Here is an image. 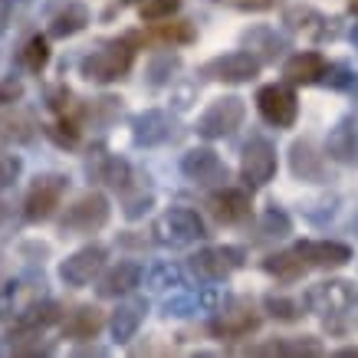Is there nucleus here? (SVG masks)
<instances>
[{"label": "nucleus", "instance_id": "4c0bfd02", "mask_svg": "<svg viewBox=\"0 0 358 358\" xmlns=\"http://www.w3.org/2000/svg\"><path fill=\"white\" fill-rule=\"evenodd\" d=\"M289 234H293V220H289V214L280 210L276 204L266 207V210H263V217H260V237L282 240V237H289Z\"/></svg>", "mask_w": 358, "mask_h": 358}, {"label": "nucleus", "instance_id": "603ef678", "mask_svg": "<svg viewBox=\"0 0 358 358\" xmlns=\"http://www.w3.org/2000/svg\"><path fill=\"white\" fill-rule=\"evenodd\" d=\"M125 3H138V0H125Z\"/></svg>", "mask_w": 358, "mask_h": 358}, {"label": "nucleus", "instance_id": "a878e982", "mask_svg": "<svg viewBox=\"0 0 358 358\" xmlns=\"http://www.w3.org/2000/svg\"><path fill=\"white\" fill-rule=\"evenodd\" d=\"M326 66L329 63L319 53L306 50V53H293L289 59H286V66H282V76H286V83H293V86H313V83H319V79H322Z\"/></svg>", "mask_w": 358, "mask_h": 358}, {"label": "nucleus", "instance_id": "4468645a", "mask_svg": "<svg viewBox=\"0 0 358 358\" xmlns=\"http://www.w3.org/2000/svg\"><path fill=\"white\" fill-rule=\"evenodd\" d=\"M207 210L210 217L217 220L220 227H237V224H247L250 214H253V204H250V194L240 191V187H220L207 197Z\"/></svg>", "mask_w": 358, "mask_h": 358}, {"label": "nucleus", "instance_id": "412c9836", "mask_svg": "<svg viewBox=\"0 0 358 358\" xmlns=\"http://www.w3.org/2000/svg\"><path fill=\"white\" fill-rule=\"evenodd\" d=\"M135 43H152V46H185L197 40V30L191 20H155L148 33H129Z\"/></svg>", "mask_w": 358, "mask_h": 358}, {"label": "nucleus", "instance_id": "a19ab883", "mask_svg": "<svg viewBox=\"0 0 358 358\" xmlns=\"http://www.w3.org/2000/svg\"><path fill=\"white\" fill-rule=\"evenodd\" d=\"M181 0H138V17L145 23H155V20H168L171 13H178Z\"/></svg>", "mask_w": 358, "mask_h": 358}, {"label": "nucleus", "instance_id": "7ed1b4c3", "mask_svg": "<svg viewBox=\"0 0 358 358\" xmlns=\"http://www.w3.org/2000/svg\"><path fill=\"white\" fill-rule=\"evenodd\" d=\"M309 313H319L322 319L332 315H352L358 306V286L352 280H326L309 286L303 296Z\"/></svg>", "mask_w": 358, "mask_h": 358}, {"label": "nucleus", "instance_id": "bb28decb", "mask_svg": "<svg viewBox=\"0 0 358 358\" xmlns=\"http://www.w3.org/2000/svg\"><path fill=\"white\" fill-rule=\"evenodd\" d=\"M89 174L96 178L99 185L112 187V191H119V194L131 185V178H135L131 164L122 162V158H112V155H99L96 162H89Z\"/></svg>", "mask_w": 358, "mask_h": 358}, {"label": "nucleus", "instance_id": "473e14b6", "mask_svg": "<svg viewBox=\"0 0 358 358\" xmlns=\"http://www.w3.org/2000/svg\"><path fill=\"white\" fill-rule=\"evenodd\" d=\"M13 355H53L56 345L43 342V329H17L10 336Z\"/></svg>", "mask_w": 358, "mask_h": 358}, {"label": "nucleus", "instance_id": "c756f323", "mask_svg": "<svg viewBox=\"0 0 358 358\" xmlns=\"http://www.w3.org/2000/svg\"><path fill=\"white\" fill-rule=\"evenodd\" d=\"M263 270L282 282H293V280H303V273L309 270V263H306L303 253L293 247V250H282V253H270V257L263 260Z\"/></svg>", "mask_w": 358, "mask_h": 358}, {"label": "nucleus", "instance_id": "9d476101", "mask_svg": "<svg viewBox=\"0 0 358 358\" xmlns=\"http://www.w3.org/2000/svg\"><path fill=\"white\" fill-rule=\"evenodd\" d=\"M273 174H276V148L263 135H253V138L243 145V158H240V178L250 191L270 185Z\"/></svg>", "mask_w": 358, "mask_h": 358}, {"label": "nucleus", "instance_id": "393cba45", "mask_svg": "<svg viewBox=\"0 0 358 358\" xmlns=\"http://www.w3.org/2000/svg\"><path fill=\"white\" fill-rule=\"evenodd\" d=\"M86 23H89L86 3L83 0H63L53 10V17H50V36L53 40H69V36L86 30Z\"/></svg>", "mask_w": 358, "mask_h": 358}, {"label": "nucleus", "instance_id": "37998d69", "mask_svg": "<svg viewBox=\"0 0 358 358\" xmlns=\"http://www.w3.org/2000/svg\"><path fill=\"white\" fill-rule=\"evenodd\" d=\"M20 171H23L20 155H0V191L10 187L13 181L20 178Z\"/></svg>", "mask_w": 358, "mask_h": 358}, {"label": "nucleus", "instance_id": "f8f14e48", "mask_svg": "<svg viewBox=\"0 0 358 358\" xmlns=\"http://www.w3.org/2000/svg\"><path fill=\"white\" fill-rule=\"evenodd\" d=\"M257 109H260L263 122H270L273 129H289L299 115V102L289 86H260L257 92Z\"/></svg>", "mask_w": 358, "mask_h": 358}, {"label": "nucleus", "instance_id": "09e8293b", "mask_svg": "<svg viewBox=\"0 0 358 358\" xmlns=\"http://www.w3.org/2000/svg\"><path fill=\"white\" fill-rule=\"evenodd\" d=\"M7 214H10V210H7V201H0V224L7 220Z\"/></svg>", "mask_w": 358, "mask_h": 358}, {"label": "nucleus", "instance_id": "f3484780", "mask_svg": "<svg viewBox=\"0 0 358 358\" xmlns=\"http://www.w3.org/2000/svg\"><path fill=\"white\" fill-rule=\"evenodd\" d=\"M326 155L329 162L345 164V168H358V119L355 115H342L336 122V129L326 138Z\"/></svg>", "mask_w": 358, "mask_h": 358}, {"label": "nucleus", "instance_id": "f03ea898", "mask_svg": "<svg viewBox=\"0 0 358 358\" xmlns=\"http://www.w3.org/2000/svg\"><path fill=\"white\" fill-rule=\"evenodd\" d=\"M260 322H263V315L257 313L253 299H243V296H227V299H224V306H217V309H214V319L207 322V329H210V336L234 342V338L253 336V332L260 329Z\"/></svg>", "mask_w": 358, "mask_h": 358}, {"label": "nucleus", "instance_id": "49530a36", "mask_svg": "<svg viewBox=\"0 0 358 358\" xmlns=\"http://www.w3.org/2000/svg\"><path fill=\"white\" fill-rule=\"evenodd\" d=\"M194 96H197V86L194 83H187L181 92H171V102H174V109L178 112H185V109H191V102H194Z\"/></svg>", "mask_w": 358, "mask_h": 358}, {"label": "nucleus", "instance_id": "c85d7f7f", "mask_svg": "<svg viewBox=\"0 0 358 358\" xmlns=\"http://www.w3.org/2000/svg\"><path fill=\"white\" fill-rule=\"evenodd\" d=\"M253 355H293V358H319L326 355V348L315 336H296V338H280V342H266V345L250 348Z\"/></svg>", "mask_w": 358, "mask_h": 358}, {"label": "nucleus", "instance_id": "dca6fc26", "mask_svg": "<svg viewBox=\"0 0 358 358\" xmlns=\"http://www.w3.org/2000/svg\"><path fill=\"white\" fill-rule=\"evenodd\" d=\"M181 174L187 181H194L201 187H210V185H224L227 181V164L217 158L214 148H191V152L181 158Z\"/></svg>", "mask_w": 358, "mask_h": 358}, {"label": "nucleus", "instance_id": "ddd939ff", "mask_svg": "<svg viewBox=\"0 0 358 358\" xmlns=\"http://www.w3.org/2000/svg\"><path fill=\"white\" fill-rule=\"evenodd\" d=\"M289 171H293L296 181H309V185L332 181V178H329L326 155L315 148L313 138H296L293 145H289Z\"/></svg>", "mask_w": 358, "mask_h": 358}, {"label": "nucleus", "instance_id": "cd10ccee", "mask_svg": "<svg viewBox=\"0 0 358 358\" xmlns=\"http://www.w3.org/2000/svg\"><path fill=\"white\" fill-rule=\"evenodd\" d=\"M36 131H40V125L30 112H0V148L3 145H27V141L36 138Z\"/></svg>", "mask_w": 358, "mask_h": 358}, {"label": "nucleus", "instance_id": "de8ad7c7", "mask_svg": "<svg viewBox=\"0 0 358 358\" xmlns=\"http://www.w3.org/2000/svg\"><path fill=\"white\" fill-rule=\"evenodd\" d=\"M336 355H338V358H358V345H345V348H338Z\"/></svg>", "mask_w": 358, "mask_h": 358}, {"label": "nucleus", "instance_id": "b1692460", "mask_svg": "<svg viewBox=\"0 0 358 358\" xmlns=\"http://www.w3.org/2000/svg\"><path fill=\"white\" fill-rule=\"evenodd\" d=\"M102 326H106L102 309L86 303V306H76V309L63 319V336L73 338V342H92V338L102 332Z\"/></svg>", "mask_w": 358, "mask_h": 358}, {"label": "nucleus", "instance_id": "5701e85b", "mask_svg": "<svg viewBox=\"0 0 358 358\" xmlns=\"http://www.w3.org/2000/svg\"><path fill=\"white\" fill-rule=\"evenodd\" d=\"M145 313H148V299H145V296H131V299L119 303L109 319L112 338H115V342H131L135 332H138V326L145 322Z\"/></svg>", "mask_w": 358, "mask_h": 358}, {"label": "nucleus", "instance_id": "c9c22d12", "mask_svg": "<svg viewBox=\"0 0 358 358\" xmlns=\"http://www.w3.org/2000/svg\"><path fill=\"white\" fill-rule=\"evenodd\" d=\"M178 69H181V56H174V53L155 56L152 63H148V69H145V83H148L152 89H162V86L171 83Z\"/></svg>", "mask_w": 358, "mask_h": 358}, {"label": "nucleus", "instance_id": "e433bc0d", "mask_svg": "<svg viewBox=\"0 0 358 358\" xmlns=\"http://www.w3.org/2000/svg\"><path fill=\"white\" fill-rule=\"evenodd\" d=\"M263 306H266V313L276 319V322H299L306 315V303H299V299H293V296H276L270 293L266 299H263Z\"/></svg>", "mask_w": 358, "mask_h": 358}, {"label": "nucleus", "instance_id": "a211bd4d", "mask_svg": "<svg viewBox=\"0 0 358 358\" xmlns=\"http://www.w3.org/2000/svg\"><path fill=\"white\" fill-rule=\"evenodd\" d=\"M296 250L303 253L309 270H338V266L352 263V247L338 243V240H303V243H296Z\"/></svg>", "mask_w": 358, "mask_h": 358}, {"label": "nucleus", "instance_id": "8fccbe9b", "mask_svg": "<svg viewBox=\"0 0 358 358\" xmlns=\"http://www.w3.org/2000/svg\"><path fill=\"white\" fill-rule=\"evenodd\" d=\"M348 10H352V13L358 17V0H348Z\"/></svg>", "mask_w": 358, "mask_h": 358}, {"label": "nucleus", "instance_id": "58836bf2", "mask_svg": "<svg viewBox=\"0 0 358 358\" xmlns=\"http://www.w3.org/2000/svg\"><path fill=\"white\" fill-rule=\"evenodd\" d=\"M43 131L59 145V148H76L79 135H83V129H79V122L73 119V115H56V122L53 125H43Z\"/></svg>", "mask_w": 358, "mask_h": 358}, {"label": "nucleus", "instance_id": "f704fd0d", "mask_svg": "<svg viewBox=\"0 0 358 358\" xmlns=\"http://www.w3.org/2000/svg\"><path fill=\"white\" fill-rule=\"evenodd\" d=\"M122 115V99L115 96H102V99H92L89 106H83V119L99 125V129H106L112 122Z\"/></svg>", "mask_w": 358, "mask_h": 358}, {"label": "nucleus", "instance_id": "20e7f679", "mask_svg": "<svg viewBox=\"0 0 358 358\" xmlns=\"http://www.w3.org/2000/svg\"><path fill=\"white\" fill-rule=\"evenodd\" d=\"M204 220L191 207H171L152 224V240L158 247H187L194 240H204Z\"/></svg>", "mask_w": 358, "mask_h": 358}, {"label": "nucleus", "instance_id": "2eb2a0df", "mask_svg": "<svg viewBox=\"0 0 358 358\" xmlns=\"http://www.w3.org/2000/svg\"><path fill=\"white\" fill-rule=\"evenodd\" d=\"M174 138V119L162 109H145L131 115V141L138 148H158Z\"/></svg>", "mask_w": 358, "mask_h": 358}, {"label": "nucleus", "instance_id": "72a5a7b5", "mask_svg": "<svg viewBox=\"0 0 358 358\" xmlns=\"http://www.w3.org/2000/svg\"><path fill=\"white\" fill-rule=\"evenodd\" d=\"M20 66L27 69V73H33V76H40L46 66H50V43H46V36H30L27 43H23L20 50Z\"/></svg>", "mask_w": 358, "mask_h": 358}, {"label": "nucleus", "instance_id": "0eeeda50", "mask_svg": "<svg viewBox=\"0 0 358 358\" xmlns=\"http://www.w3.org/2000/svg\"><path fill=\"white\" fill-rule=\"evenodd\" d=\"M109 197L99 194V191H89V194L76 197L73 204L66 207L63 220H59V230L69 234V237H76V234H96L109 224Z\"/></svg>", "mask_w": 358, "mask_h": 358}, {"label": "nucleus", "instance_id": "ea45409f", "mask_svg": "<svg viewBox=\"0 0 358 358\" xmlns=\"http://www.w3.org/2000/svg\"><path fill=\"white\" fill-rule=\"evenodd\" d=\"M148 286L158 289V293L171 289V286H185V270L178 263H155L148 270Z\"/></svg>", "mask_w": 358, "mask_h": 358}, {"label": "nucleus", "instance_id": "6ab92c4d", "mask_svg": "<svg viewBox=\"0 0 358 358\" xmlns=\"http://www.w3.org/2000/svg\"><path fill=\"white\" fill-rule=\"evenodd\" d=\"M240 46L247 50V53H253L260 63H276L286 50H289V40L282 36V33H276L273 27H266V23H257V27H250V30L240 33Z\"/></svg>", "mask_w": 358, "mask_h": 358}, {"label": "nucleus", "instance_id": "7c9ffc66", "mask_svg": "<svg viewBox=\"0 0 358 358\" xmlns=\"http://www.w3.org/2000/svg\"><path fill=\"white\" fill-rule=\"evenodd\" d=\"M53 322H63V309H59V303H53V299L33 303L17 315V329H50Z\"/></svg>", "mask_w": 358, "mask_h": 358}, {"label": "nucleus", "instance_id": "423d86ee", "mask_svg": "<svg viewBox=\"0 0 358 358\" xmlns=\"http://www.w3.org/2000/svg\"><path fill=\"white\" fill-rule=\"evenodd\" d=\"M66 187H69V178L66 174H36L33 185L27 187V197H23V220L27 224H43L56 214V207L63 201Z\"/></svg>", "mask_w": 358, "mask_h": 358}, {"label": "nucleus", "instance_id": "39448f33", "mask_svg": "<svg viewBox=\"0 0 358 358\" xmlns=\"http://www.w3.org/2000/svg\"><path fill=\"white\" fill-rule=\"evenodd\" d=\"M247 263L240 247H204L187 257V270L197 282H224Z\"/></svg>", "mask_w": 358, "mask_h": 358}, {"label": "nucleus", "instance_id": "6e6552de", "mask_svg": "<svg viewBox=\"0 0 358 358\" xmlns=\"http://www.w3.org/2000/svg\"><path fill=\"white\" fill-rule=\"evenodd\" d=\"M243 119H247L243 99L240 96H220V99H214V102L204 109V115L197 119V135L207 138V141L230 138V135L243 125Z\"/></svg>", "mask_w": 358, "mask_h": 358}, {"label": "nucleus", "instance_id": "aec40b11", "mask_svg": "<svg viewBox=\"0 0 358 358\" xmlns=\"http://www.w3.org/2000/svg\"><path fill=\"white\" fill-rule=\"evenodd\" d=\"M141 276H145V270H141V263L135 260H119L115 266H109V270L99 276V296L102 299H122V296L135 293V286H141Z\"/></svg>", "mask_w": 358, "mask_h": 358}, {"label": "nucleus", "instance_id": "9b49d317", "mask_svg": "<svg viewBox=\"0 0 358 358\" xmlns=\"http://www.w3.org/2000/svg\"><path fill=\"white\" fill-rule=\"evenodd\" d=\"M106 260H109V250L102 247V243H86V247H79L76 253H69L59 263V280L66 286H76V289L79 286H89L99 273L106 270Z\"/></svg>", "mask_w": 358, "mask_h": 358}, {"label": "nucleus", "instance_id": "1a4fd4ad", "mask_svg": "<svg viewBox=\"0 0 358 358\" xmlns=\"http://www.w3.org/2000/svg\"><path fill=\"white\" fill-rule=\"evenodd\" d=\"M260 59L247 50H234V53L214 56L201 66V76L210 79V83H227V86H240V83H250V79L260 73Z\"/></svg>", "mask_w": 358, "mask_h": 358}, {"label": "nucleus", "instance_id": "3c124183", "mask_svg": "<svg viewBox=\"0 0 358 358\" xmlns=\"http://www.w3.org/2000/svg\"><path fill=\"white\" fill-rule=\"evenodd\" d=\"M0 293H3V280H0Z\"/></svg>", "mask_w": 358, "mask_h": 358}, {"label": "nucleus", "instance_id": "79ce46f5", "mask_svg": "<svg viewBox=\"0 0 358 358\" xmlns=\"http://www.w3.org/2000/svg\"><path fill=\"white\" fill-rule=\"evenodd\" d=\"M319 83L329 89H352L355 86V73H352L345 63H332V66H326V73H322Z\"/></svg>", "mask_w": 358, "mask_h": 358}, {"label": "nucleus", "instance_id": "2f4dec72", "mask_svg": "<svg viewBox=\"0 0 358 358\" xmlns=\"http://www.w3.org/2000/svg\"><path fill=\"white\" fill-rule=\"evenodd\" d=\"M152 201H155V194H152V187L141 181L138 174L131 178V185L122 191V214L129 220H138L148 207H152Z\"/></svg>", "mask_w": 358, "mask_h": 358}, {"label": "nucleus", "instance_id": "c03bdc74", "mask_svg": "<svg viewBox=\"0 0 358 358\" xmlns=\"http://www.w3.org/2000/svg\"><path fill=\"white\" fill-rule=\"evenodd\" d=\"M214 3L230 7V10H243V13H263L276 7V0H214Z\"/></svg>", "mask_w": 358, "mask_h": 358}, {"label": "nucleus", "instance_id": "f257e3e1", "mask_svg": "<svg viewBox=\"0 0 358 358\" xmlns=\"http://www.w3.org/2000/svg\"><path fill=\"white\" fill-rule=\"evenodd\" d=\"M135 40L131 36H115V40H106V43L92 50L89 56H83L79 63V73L89 83H99V86H109L115 79H122L135 63Z\"/></svg>", "mask_w": 358, "mask_h": 358}, {"label": "nucleus", "instance_id": "a18cd8bd", "mask_svg": "<svg viewBox=\"0 0 358 358\" xmlns=\"http://www.w3.org/2000/svg\"><path fill=\"white\" fill-rule=\"evenodd\" d=\"M23 96V86L17 79H3L0 83V106H13V102H20Z\"/></svg>", "mask_w": 358, "mask_h": 358}, {"label": "nucleus", "instance_id": "4be33fe9", "mask_svg": "<svg viewBox=\"0 0 358 358\" xmlns=\"http://www.w3.org/2000/svg\"><path fill=\"white\" fill-rule=\"evenodd\" d=\"M282 23H286V30L303 33L306 40H326V36H336V27H332L336 20L322 17V13L313 10V7H289V10L282 13Z\"/></svg>", "mask_w": 358, "mask_h": 358}]
</instances>
